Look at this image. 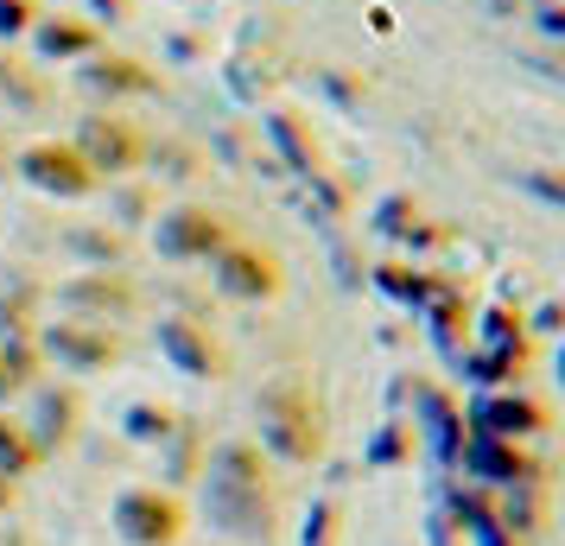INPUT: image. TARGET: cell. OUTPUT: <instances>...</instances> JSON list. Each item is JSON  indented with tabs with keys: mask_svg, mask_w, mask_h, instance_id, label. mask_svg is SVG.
Wrapping results in <instances>:
<instances>
[{
	"mask_svg": "<svg viewBox=\"0 0 565 546\" xmlns=\"http://www.w3.org/2000/svg\"><path fill=\"white\" fill-rule=\"evenodd\" d=\"M121 527H128V540H140V546H166L179 534V508L159 502V495H128V502H121Z\"/></svg>",
	"mask_w": 565,
	"mask_h": 546,
	"instance_id": "cell-1",
	"label": "cell"
},
{
	"mask_svg": "<svg viewBox=\"0 0 565 546\" xmlns=\"http://www.w3.org/2000/svg\"><path fill=\"white\" fill-rule=\"evenodd\" d=\"M26 172L39 184H52V191H89V165L77 153H64V147H32Z\"/></svg>",
	"mask_w": 565,
	"mask_h": 546,
	"instance_id": "cell-2",
	"label": "cell"
},
{
	"mask_svg": "<svg viewBox=\"0 0 565 546\" xmlns=\"http://www.w3.org/2000/svg\"><path fill=\"white\" fill-rule=\"evenodd\" d=\"M159 242H166L172 255H198V248H210V242H216V223L191 210V216H172V223L159 229Z\"/></svg>",
	"mask_w": 565,
	"mask_h": 546,
	"instance_id": "cell-3",
	"label": "cell"
},
{
	"mask_svg": "<svg viewBox=\"0 0 565 546\" xmlns=\"http://www.w3.org/2000/svg\"><path fill=\"white\" fill-rule=\"evenodd\" d=\"M230 287L235 292H267V287H274V274H267V267H255L248 255H235L230 260Z\"/></svg>",
	"mask_w": 565,
	"mask_h": 546,
	"instance_id": "cell-4",
	"label": "cell"
},
{
	"mask_svg": "<svg viewBox=\"0 0 565 546\" xmlns=\"http://www.w3.org/2000/svg\"><path fill=\"white\" fill-rule=\"evenodd\" d=\"M489 432H534V426H540V414H534V407H489Z\"/></svg>",
	"mask_w": 565,
	"mask_h": 546,
	"instance_id": "cell-5",
	"label": "cell"
},
{
	"mask_svg": "<svg viewBox=\"0 0 565 546\" xmlns=\"http://www.w3.org/2000/svg\"><path fill=\"white\" fill-rule=\"evenodd\" d=\"M0 502H7V490H0Z\"/></svg>",
	"mask_w": 565,
	"mask_h": 546,
	"instance_id": "cell-6",
	"label": "cell"
}]
</instances>
